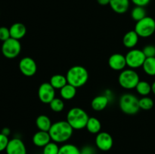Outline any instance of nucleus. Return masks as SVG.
<instances>
[{
    "label": "nucleus",
    "instance_id": "f257e3e1",
    "mask_svg": "<svg viewBox=\"0 0 155 154\" xmlns=\"http://www.w3.org/2000/svg\"><path fill=\"white\" fill-rule=\"evenodd\" d=\"M74 130L67 121H58L51 125L48 133L52 141L63 143L71 139Z\"/></svg>",
    "mask_w": 155,
    "mask_h": 154
},
{
    "label": "nucleus",
    "instance_id": "f03ea898",
    "mask_svg": "<svg viewBox=\"0 0 155 154\" xmlns=\"http://www.w3.org/2000/svg\"><path fill=\"white\" fill-rule=\"evenodd\" d=\"M66 78L68 84L77 88L86 85L89 79V72L84 66L75 65L68 69Z\"/></svg>",
    "mask_w": 155,
    "mask_h": 154
},
{
    "label": "nucleus",
    "instance_id": "7ed1b4c3",
    "mask_svg": "<svg viewBox=\"0 0 155 154\" xmlns=\"http://www.w3.org/2000/svg\"><path fill=\"white\" fill-rule=\"evenodd\" d=\"M89 116L83 109L73 107L67 114V122L74 130H81L86 128Z\"/></svg>",
    "mask_w": 155,
    "mask_h": 154
},
{
    "label": "nucleus",
    "instance_id": "20e7f679",
    "mask_svg": "<svg viewBox=\"0 0 155 154\" xmlns=\"http://www.w3.org/2000/svg\"><path fill=\"white\" fill-rule=\"evenodd\" d=\"M119 107L125 114L135 115L140 110L139 99L133 94L125 93L120 98Z\"/></svg>",
    "mask_w": 155,
    "mask_h": 154
},
{
    "label": "nucleus",
    "instance_id": "39448f33",
    "mask_svg": "<svg viewBox=\"0 0 155 154\" xmlns=\"http://www.w3.org/2000/svg\"><path fill=\"white\" fill-rule=\"evenodd\" d=\"M140 81L139 75L133 69H125L122 70L118 76L120 85L125 89L131 90L136 88Z\"/></svg>",
    "mask_w": 155,
    "mask_h": 154
},
{
    "label": "nucleus",
    "instance_id": "423d86ee",
    "mask_svg": "<svg viewBox=\"0 0 155 154\" xmlns=\"http://www.w3.org/2000/svg\"><path fill=\"white\" fill-rule=\"evenodd\" d=\"M134 30L139 37H150L155 32V20L151 17L146 16L141 21L136 22Z\"/></svg>",
    "mask_w": 155,
    "mask_h": 154
},
{
    "label": "nucleus",
    "instance_id": "0eeeda50",
    "mask_svg": "<svg viewBox=\"0 0 155 154\" xmlns=\"http://www.w3.org/2000/svg\"><path fill=\"white\" fill-rule=\"evenodd\" d=\"M21 51V44L19 40L13 38L2 42V53L8 59H14L18 57Z\"/></svg>",
    "mask_w": 155,
    "mask_h": 154
},
{
    "label": "nucleus",
    "instance_id": "6e6552de",
    "mask_svg": "<svg viewBox=\"0 0 155 154\" xmlns=\"http://www.w3.org/2000/svg\"><path fill=\"white\" fill-rule=\"evenodd\" d=\"M127 65L130 69H137L142 67L145 60L146 59L145 54L142 50L133 48L130 49L125 55Z\"/></svg>",
    "mask_w": 155,
    "mask_h": 154
},
{
    "label": "nucleus",
    "instance_id": "1a4fd4ad",
    "mask_svg": "<svg viewBox=\"0 0 155 154\" xmlns=\"http://www.w3.org/2000/svg\"><path fill=\"white\" fill-rule=\"evenodd\" d=\"M38 97L42 103L49 104L55 98V89L49 82L42 83L38 89Z\"/></svg>",
    "mask_w": 155,
    "mask_h": 154
},
{
    "label": "nucleus",
    "instance_id": "9d476101",
    "mask_svg": "<svg viewBox=\"0 0 155 154\" xmlns=\"http://www.w3.org/2000/svg\"><path fill=\"white\" fill-rule=\"evenodd\" d=\"M19 69L25 76H33L37 71V65L32 57H23L19 62Z\"/></svg>",
    "mask_w": 155,
    "mask_h": 154
},
{
    "label": "nucleus",
    "instance_id": "9b49d317",
    "mask_svg": "<svg viewBox=\"0 0 155 154\" xmlns=\"http://www.w3.org/2000/svg\"><path fill=\"white\" fill-rule=\"evenodd\" d=\"M95 144L97 148L101 151H108L114 145L112 136L106 131H101L97 134L95 137Z\"/></svg>",
    "mask_w": 155,
    "mask_h": 154
},
{
    "label": "nucleus",
    "instance_id": "f8f14e48",
    "mask_svg": "<svg viewBox=\"0 0 155 154\" xmlns=\"http://www.w3.org/2000/svg\"><path fill=\"white\" fill-rule=\"evenodd\" d=\"M5 152L6 154H27V148L22 140L15 137L9 140Z\"/></svg>",
    "mask_w": 155,
    "mask_h": 154
},
{
    "label": "nucleus",
    "instance_id": "ddd939ff",
    "mask_svg": "<svg viewBox=\"0 0 155 154\" xmlns=\"http://www.w3.org/2000/svg\"><path fill=\"white\" fill-rule=\"evenodd\" d=\"M108 65L113 70L122 71L127 66L126 57L120 53L111 54L108 59Z\"/></svg>",
    "mask_w": 155,
    "mask_h": 154
},
{
    "label": "nucleus",
    "instance_id": "4468645a",
    "mask_svg": "<svg viewBox=\"0 0 155 154\" xmlns=\"http://www.w3.org/2000/svg\"><path fill=\"white\" fill-rule=\"evenodd\" d=\"M51 141V139L48 131H39L35 133L34 135L33 136V144L38 147L43 148Z\"/></svg>",
    "mask_w": 155,
    "mask_h": 154
},
{
    "label": "nucleus",
    "instance_id": "2eb2a0df",
    "mask_svg": "<svg viewBox=\"0 0 155 154\" xmlns=\"http://www.w3.org/2000/svg\"><path fill=\"white\" fill-rule=\"evenodd\" d=\"M130 0H110L109 5L117 14H124L129 10Z\"/></svg>",
    "mask_w": 155,
    "mask_h": 154
},
{
    "label": "nucleus",
    "instance_id": "dca6fc26",
    "mask_svg": "<svg viewBox=\"0 0 155 154\" xmlns=\"http://www.w3.org/2000/svg\"><path fill=\"white\" fill-rule=\"evenodd\" d=\"M11 38L20 40L25 36L27 33V28L22 23H15L10 27Z\"/></svg>",
    "mask_w": 155,
    "mask_h": 154
},
{
    "label": "nucleus",
    "instance_id": "f3484780",
    "mask_svg": "<svg viewBox=\"0 0 155 154\" xmlns=\"http://www.w3.org/2000/svg\"><path fill=\"white\" fill-rule=\"evenodd\" d=\"M139 36L135 30H130L127 32L123 38V44L124 46L129 49H133L139 42Z\"/></svg>",
    "mask_w": 155,
    "mask_h": 154
},
{
    "label": "nucleus",
    "instance_id": "a211bd4d",
    "mask_svg": "<svg viewBox=\"0 0 155 154\" xmlns=\"http://www.w3.org/2000/svg\"><path fill=\"white\" fill-rule=\"evenodd\" d=\"M109 101H110V99L107 95H98L92 99L91 106H92V108L95 111H101L107 107Z\"/></svg>",
    "mask_w": 155,
    "mask_h": 154
},
{
    "label": "nucleus",
    "instance_id": "6ab92c4d",
    "mask_svg": "<svg viewBox=\"0 0 155 154\" xmlns=\"http://www.w3.org/2000/svg\"><path fill=\"white\" fill-rule=\"evenodd\" d=\"M51 119L48 116L45 115H39L36 119V125L39 131H48L51 128Z\"/></svg>",
    "mask_w": 155,
    "mask_h": 154
},
{
    "label": "nucleus",
    "instance_id": "aec40b11",
    "mask_svg": "<svg viewBox=\"0 0 155 154\" xmlns=\"http://www.w3.org/2000/svg\"><path fill=\"white\" fill-rule=\"evenodd\" d=\"M86 128L91 134H97L101 132V123L96 117H89L86 124Z\"/></svg>",
    "mask_w": 155,
    "mask_h": 154
},
{
    "label": "nucleus",
    "instance_id": "412c9836",
    "mask_svg": "<svg viewBox=\"0 0 155 154\" xmlns=\"http://www.w3.org/2000/svg\"><path fill=\"white\" fill-rule=\"evenodd\" d=\"M49 83L54 89H61L64 85L68 84L67 78L65 75L61 74H55L53 75L50 79Z\"/></svg>",
    "mask_w": 155,
    "mask_h": 154
},
{
    "label": "nucleus",
    "instance_id": "4be33fe9",
    "mask_svg": "<svg viewBox=\"0 0 155 154\" xmlns=\"http://www.w3.org/2000/svg\"><path fill=\"white\" fill-rule=\"evenodd\" d=\"M60 95L61 97L66 101L73 99L77 95V88L68 83L66 85L60 89Z\"/></svg>",
    "mask_w": 155,
    "mask_h": 154
},
{
    "label": "nucleus",
    "instance_id": "5701e85b",
    "mask_svg": "<svg viewBox=\"0 0 155 154\" xmlns=\"http://www.w3.org/2000/svg\"><path fill=\"white\" fill-rule=\"evenodd\" d=\"M143 70L147 75L154 76L155 75V57H147L145 60L143 66Z\"/></svg>",
    "mask_w": 155,
    "mask_h": 154
},
{
    "label": "nucleus",
    "instance_id": "b1692460",
    "mask_svg": "<svg viewBox=\"0 0 155 154\" xmlns=\"http://www.w3.org/2000/svg\"><path fill=\"white\" fill-rule=\"evenodd\" d=\"M136 90L139 95L142 97L148 96L151 92V85L146 81H139L136 87Z\"/></svg>",
    "mask_w": 155,
    "mask_h": 154
},
{
    "label": "nucleus",
    "instance_id": "393cba45",
    "mask_svg": "<svg viewBox=\"0 0 155 154\" xmlns=\"http://www.w3.org/2000/svg\"><path fill=\"white\" fill-rule=\"evenodd\" d=\"M58 154H80V149L72 143H65L60 146Z\"/></svg>",
    "mask_w": 155,
    "mask_h": 154
},
{
    "label": "nucleus",
    "instance_id": "a878e982",
    "mask_svg": "<svg viewBox=\"0 0 155 154\" xmlns=\"http://www.w3.org/2000/svg\"><path fill=\"white\" fill-rule=\"evenodd\" d=\"M147 16L146 10L145 7L141 6H135L131 11V17L135 21H139Z\"/></svg>",
    "mask_w": 155,
    "mask_h": 154
},
{
    "label": "nucleus",
    "instance_id": "bb28decb",
    "mask_svg": "<svg viewBox=\"0 0 155 154\" xmlns=\"http://www.w3.org/2000/svg\"><path fill=\"white\" fill-rule=\"evenodd\" d=\"M49 106L51 110L55 113H60L64 109V103L63 100L58 98H54L49 104Z\"/></svg>",
    "mask_w": 155,
    "mask_h": 154
},
{
    "label": "nucleus",
    "instance_id": "cd10ccee",
    "mask_svg": "<svg viewBox=\"0 0 155 154\" xmlns=\"http://www.w3.org/2000/svg\"><path fill=\"white\" fill-rule=\"evenodd\" d=\"M154 107V101L151 98L148 96L142 97L139 99V107L140 110H149Z\"/></svg>",
    "mask_w": 155,
    "mask_h": 154
},
{
    "label": "nucleus",
    "instance_id": "c85d7f7f",
    "mask_svg": "<svg viewBox=\"0 0 155 154\" xmlns=\"http://www.w3.org/2000/svg\"><path fill=\"white\" fill-rule=\"evenodd\" d=\"M59 149L57 143L54 141H51L46 146H45L42 149V154H58Z\"/></svg>",
    "mask_w": 155,
    "mask_h": 154
},
{
    "label": "nucleus",
    "instance_id": "c756f323",
    "mask_svg": "<svg viewBox=\"0 0 155 154\" xmlns=\"http://www.w3.org/2000/svg\"><path fill=\"white\" fill-rule=\"evenodd\" d=\"M10 38L11 35L9 28L6 27H0V41L3 42Z\"/></svg>",
    "mask_w": 155,
    "mask_h": 154
},
{
    "label": "nucleus",
    "instance_id": "7c9ffc66",
    "mask_svg": "<svg viewBox=\"0 0 155 154\" xmlns=\"http://www.w3.org/2000/svg\"><path fill=\"white\" fill-rule=\"evenodd\" d=\"M142 51L147 57H155V46L153 45H148L144 47Z\"/></svg>",
    "mask_w": 155,
    "mask_h": 154
},
{
    "label": "nucleus",
    "instance_id": "2f4dec72",
    "mask_svg": "<svg viewBox=\"0 0 155 154\" xmlns=\"http://www.w3.org/2000/svg\"><path fill=\"white\" fill-rule=\"evenodd\" d=\"M8 142V137L3 134L2 133H0V152L5 150Z\"/></svg>",
    "mask_w": 155,
    "mask_h": 154
},
{
    "label": "nucleus",
    "instance_id": "473e14b6",
    "mask_svg": "<svg viewBox=\"0 0 155 154\" xmlns=\"http://www.w3.org/2000/svg\"><path fill=\"white\" fill-rule=\"evenodd\" d=\"M136 6L145 7L150 3L151 0H130Z\"/></svg>",
    "mask_w": 155,
    "mask_h": 154
},
{
    "label": "nucleus",
    "instance_id": "72a5a7b5",
    "mask_svg": "<svg viewBox=\"0 0 155 154\" xmlns=\"http://www.w3.org/2000/svg\"><path fill=\"white\" fill-rule=\"evenodd\" d=\"M82 151L86 152L87 154H95V149H94L93 147L89 146H86L82 149Z\"/></svg>",
    "mask_w": 155,
    "mask_h": 154
},
{
    "label": "nucleus",
    "instance_id": "f704fd0d",
    "mask_svg": "<svg viewBox=\"0 0 155 154\" xmlns=\"http://www.w3.org/2000/svg\"><path fill=\"white\" fill-rule=\"evenodd\" d=\"M97 2H98V3L100 5L102 6L107 5L110 3V0H97Z\"/></svg>",
    "mask_w": 155,
    "mask_h": 154
},
{
    "label": "nucleus",
    "instance_id": "c9c22d12",
    "mask_svg": "<svg viewBox=\"0 0 155 154\" xmlns=\"http://www.w3.org/2000/svg\"><path fill=\"white\" fill-rule=\"evenodd\" d=\"M1 133H2L3 134H5V135H6L8 137V135L10 134V129L8 128H4L2 130Z\"/></svg>",
    "mask_w": 155,
    "mask_h": 154
},
{
    "label": "nucleus",
    "instance_id": "e433bc0d",
    "mask_svg": "<svg viewBox=\"0 0 155 154\" xmlns=\"http://www.w3.org/2000/svg\"><path fill=\"white\" fill-rule=\"evenodd\" d=\"M151 91H152L153 94L155 95V81L152 83V85H151Z\"/></svg>",
    "mask_w": 155,
    "mask_h": 154
},
{
    "label": "nucleus",
    "instance_id": "4c0bfd02",
    "mask_svg": "<svg viewBox=\"0 0 155 154\" xmlns=\"http://www.w3.org/2000/svg\"><path fill=\"white\" fill-rule=\"evenodd\" d=\"M80 154H87V153H86V152H83V151L80 150Z\"/></svg>",
    "mask_w": 155,
    "mask_h": 154
}]
</instances>
